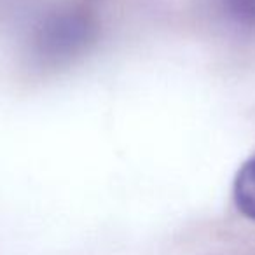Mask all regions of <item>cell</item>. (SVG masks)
<instances>
[{"label": "cell", "mask_w": 255, "mask_h": 255, "mask_svg": "<svg viewBox=\"0 0 255 255\" xmlns=\"http://www.w3.org/2000/svg\"><path fill=\"white\" fill-rule=\"evenodd\" d=\"M234 201L240 212L255 220V159L240 170L234 182Z\"/></svg>", "instance_id": "1"}, {"label": "cell", "mask_w": 255, "mask_h": 255, "mask_svg": "<svg viewBox=\"0 0 255 255\" xmlns=\"http://www.w3.org/2000/svg\"><path fill=\"white\" fill-rule=\"evenodd\" d=\"M229 14L241 23H255V0H226Z\"/></svg>", "instance_id": "2"}]
</instances>
